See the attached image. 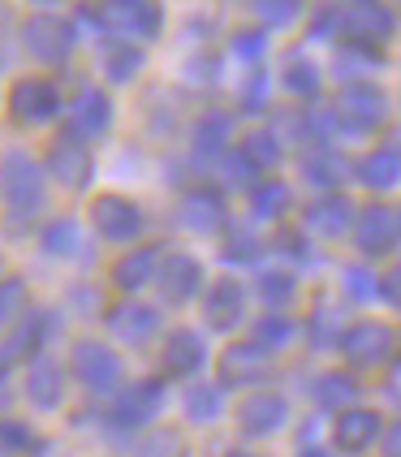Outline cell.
<instances>
[{
	"instance_id": "6da1fadb",
	"label": "cell",
	"mask_w": 401,
	"mask_h": 457,
	"mask_svg": "<svg viewBox=\"0 0 401 457\" xmlns=\"http://www.w3.org/2000/svg\"><path fill=\"white\" fill-rule=\"evenodd\" d=\"M337 35L346 39V48L376 52L397 35V18L384 0H350L346 9H337Z\"/></svg>"
},
{
	"instance_id": "7a4b0ae2",
	"label": "cell",
	"mask_w": 401,
	"mask_h": 457,
	"mask_svg": "<svg viewBox=\"0 0 401 457\" xmlns=\"http://www.w3.org/2000/svg\"><path fill=\"white\" fill-rule=\"evenodd\" d=\"M0 199L13 216H35L44 207V169L26 152L0 155Z\"/></svg>"
},
{
	"instance_id": "3957f363",
	"label": "cell",
	"mask_w": 401,
	"mask_h": 457,
	"mask_svg": "<svg viewBox=\"0 0 401 457\" xmlns=\"http://www.w3.org/2000/svg\"><path fill=\"white\" fill-rule=\"evenodd\" d=\"M337 350L350 367H384L397 350V332L388 324H376V320H358L337 337Z\"/></svg>"
},
{
	"instance_id": "277c9868",
	"label": "cell",
	"mask_w": 401,
	"mask_h": 457,
	"mask_svg": "<svg viewBox=\"0 0 401 457\" xmlns=\"http://www.w3.org/2000/svg\"><path fill=\"white\" fill-rule=\"evenodd\" d=\"M354 242L367 259H384V254L397 251L401 242V220H397V207L393 204H372L363 212H354Z\"/></svg>"
},
{
	"instance_id": "5b68a950",
	"label": "cell",
	"mask_w": 401,
	"mask_h": 457,
	"mask_svg": "<svg viewBox=\"0 0 401 457\" xmlns=\"http://www.w3.org/2000/svg\"><path fill=\"white\" fill-rule=\"evenodd\" d=\"M22 48L44 65H61L74 52V22H65L56 13H35L22 22Z\"/></svg>"
},
{
	"instance_id": "8992f818",
	"label": "cell",
	"mask_w": 401,
	"mask_h": 457,
	"mask_svg": "<svg viewBox=\"0 0 401 457\" xmlns=\"http://www.w3.org/2000/svg\"><path fill=\"white\" fill-rule=\"evenodd\" d=\"M70 371L82 388L91 393H113L121 384V358L113 345H100V341H78L74 354H70Z\"/></svg>"
},
{
	"instance_id": "52a82bcc",
	"label": "cell",
	"mask_w": 401,
	"mask_h": 457,
	"mask_svg": "<svg viewBox=\"0 0 401 457\" xmlns=\"http://www.w3.org/2000/svg\"><path fill=\"white\" fill-rule=\"evenodd\" d=\"M61 108H65L70 138H78V143L104 138V134H108V126H113V100L104 96L100 87H78L74 100L61 104Z\"/></svg>"
},
{
	"instance_id": "ba28073f",
	"label": "cell",
	"mask_w": 401,
	"mask_h": 457,
	"mask_svg": "<svg viewBox=\"0 0 401 457\" xmlns=\"http://www.w3.org/2000/svg\"><path fill=\"white\" fill-rule=\"evenodd\" d=\"M61 91L44 82V78H18L9 91V112L18 126H48L52 117L61 112Z\"/></svg>"
},
{
	"instance_id": "9c48e42d",
	"label": "cell",
	"mask_w": 401,
	"mask_h": 457,
	"mask_svg": "<svg viewBox=\"0 0 401 457\" xmlns=\"http://www.w3.org/2000/svg\"><path fill=\"white\" fill-rule=\"evenodd\" d=\"M100 22L121 35L126 44L134 39H155L160 35V4L155 0H108L100 9Z\"/></svg>"
},
{
	"instance_id": "30bf717a",
	"label": "cell",
	"mask_w": 401,
	"mask_h": 457,
	"mask_svg": "<svg viewBox=\"0 0 401 457\" xmlns=\"http://www.w3.org/2000/svg\"><path fill=\"white\" fill-rule=\"evenodd\" d=\"M337 121H346L350 129H376L388 117V100L376 82H346L337 96Z\"/></svg>"
},
{
	"instance_id": "8fae6325",
	"label": "cell",
	"mask_w": 401,
	"mask_h": 457,
	"mask_svg": "<svg viewBox=\"0 0 401 457\" xmlns=\"http://www.w3.org/2000/svg\"><path fill=\"white\" fill-rule=\"evenodd\" d=\"M48 173L61 181L65 190H87V186H91V173H96V155H91L87 143L61 134L48 147Z\"/></svg>"
},
{
	"instance_id": "7c38bea8",
	"label": "cell",
	"mask_w": 401,
	"mask_h": 457,
	"mask_svg": "<svg viewBox=\"0 0 401 457\" xmlns=\"http://www.w3.org/2000/svg\"><path fill=\"white\" fill-rule=\"evenodd\" d=\"M91 225L100 237L108 242H129V237H138V228H143V212L134 199L126 195H100L96 204H91Z\"/></svg>"
},
{
	"instance_id": "4fadbf2b",
	"label": "cell",
	"mask_w": 401,
	"mask_h": 457,
	"mask_svg": "<svg viewBox=\"0 0 401 457\" xmlns=\"http://www.w3.org/2000/svg\"><path fill=\"white\" fill-rule=\"evenodd\" d=\"M164 410V384L160 380H134L117 393L113 402V423L117 428H147L151 419Z\"/></svg>"
},
{
	"instance_id": "5bb4252c",
	"label": "cell",
	"mask_w": 401,
	"mask_h": 457,
	"mask_svg": "<svg viewBox=\"0 0 401 457\" xmlns=\"http://www.w3.org/2000/svg\"><path fill=\"white\" fill-rule=\"evenodd\" d=\"M155 285H160V298L164 303H190L203 289V263L195 254H164L160 268H155Z\"/></svg>"
},
{
	"instance_id": "9a60e30c",
	"label": "cell",
	"mask_w": 401,
	"mask_h": 457,
	"mask_svg": "<svg viewBox=\"0 0 401 457\" xmlns=\"http://www.w3.org/2000/svg\"><path fill=\"white\" fill-rule=\"evenodd\" d=\"M350 225H354V204L346 195H337V190L320 195L315 204H306V212H302V228L311 237H324V242H337L341 233H350Z\"/></svg>"
},
{
	"instance_id": "2e32d148",
	"label": "cell",
	"mask_w": 401,
	"mask_h": 457,
	"mask_svg": "<svg viewBox=\"0 0 401 457\" xmlns=\"http://www.w3.org/2000/svg\"><path fill=\"white\" fill-rule=\"evenodd\" d=\"M285 423H289V402L280 393H272V388L242 397V406H238V428L246 436H272Z\"/></svg>"
},
{
	"instance_id": "e0dca14e",
	"label": "cell",
	"mask_w": 401,
	"mask_h": 457,
	"mask_svg": "<svg viewBox=\"0 0 401 457\" xmlns=\"http://www.w3.org/2000/svg\"><path fill=\"white\" fill-rule=\"evenodd\" d=\"M181 225L190 233H221L229 220V207H225V195L212 190V186H195L181 195V207H177Z\"/></svg>"
},
{
	"instance_id": "ac0fdd59",
	"label": "cell",
	"mask_w": 401,
	"mask_h": 457,
	"mask_svg": "<svg viewBox=\"0 0 401 457\" xmlns=\"http://www.w3.org/2000/svg\"><path fill=\"white\" fill-rule=\"evenodd\" d=\"M384 423H380L376 410H363V406H350L337 414V428H332V445L341 453H367L372 445L380 440Z\"/></svg>"
},
{
	"instance_id": "d6986e66",
	"label": "cell",
	"mask_w": 401,
	"mask_h": 457,
	"mask_svg": "<svg viewBox=\"0 0 401 457\" xmlns=\"http://www.w3.org/2000/svg\"><path fill=\"white\" fill-rule=\"evenodd\" d=\"M203 311H207V324L216 332H233L242 324V315H246V289H242V280L221 277L212 289H207Z\"/></svg>"
},
{
	"instance_id": "ffe728a7",
	"label": "cell",
	"mask_w": 401,
	"mask_h": 457,
	"mask_svg": "<svg viewBox=\"0 0 401 457\" xmlns=\"http://www.w3.org/2000/svg\"><path fill=\"white\" fill-rule=\"evenodd\" d=\"M203 337L195 328H173L164 337V350H160V362H164V376H195L203 367Z\"/></svg>"
},
{
	"instance_id": "44dd1931",
	"label": "cell",
	"mask_w": 401,
	"mask_h": 457,
	"mask_svg": "<svg viewBox=\"0 0 401 457\" xmlns=\"http://www.w3.org/2000/svg\"><path fill=\"white\" fill-rule=\"evenodd\" d=\"M108 328L117 341H126V345H143L155 337L160 328V315H155V306H143V303H121L108 311Z\"/></svg>"
},
{
	"instance_id": "7402d4cb",
	"label": "cell",
	"mask_w": 401,
	"mask_h": 457,
	"mask_svg": "<svg viewBox=\"0 0 401 457\" xmlns=\"http://www.w3.org/2000/svg\"><path fill=\"white\" fill-rule=\"evenodd\" d=\"M221 380L225 384H259L268 380V354L251 345V341H238V345H229L225 354H221Z\"/></svg>"
},
{
	"instance_id": "603a6c76",
	"label": "cell",
	"mask_w": 401,
	"mask_h": 457,
	"mask_svg": "<svg viewBox=\"0 0 401 457\" xmlns=\"http://www.w3.org/2000/svg\"><path fill=\"white\" fill-rule=\"evenodd\" d=\"M26 397H30V406H39V410L61 406V397H65V371H61V362L35 358L30 371H26Z\"/></svg>"
},
{
	"instance_id": "cb8c5ba5",
	"label": "cell",
	"mask_w": 401,
	"mask_h": 457,
	"mask_svg": "<svg viewBox=\"0 0 401 457\" xmlns=\"http://www.w3.org/2000/svg\"><path fill=\"white\" fill-rule=\"evenodd\" d=\"M48 328H52L48 311H30V315H22V320H18V328H13V337L0 345V358H4L9 367H13V362H22V358H30L39 345H44Z\"/></svg>"
},
{
	"instance_id": "d4e9b609",
	"label": "cell",
	"mask_w": 401,
	"mask_h": 457,
	"mask_svg": "<svg viewBox=\"0 0 401 457\" xmlns=\"http://www.w3.org/2000/svg\"><path fill=\"white\" fill-rule=\"evenodd\" d=\"M358 181L367 186V190H393L401 181V155L393 143H384V147H376V152H367L363 160H358Z\"/></svg>"
},
{
	"instance_id": "484cf974",
	"label": "cell",
	"mask_w": 401,
	"mask_h": 457,
	"mask_svg": "<svg viewBox=\"0 0 401 457\" xmlns=\"http://www.w3.org/2000/svg\"><path fill=\"white\" fill-rule=\"evenodd\" d=\"M155 268H160V251L155 246H138V251H126L117 263H113V280H117V289H143L155 280Z\"/></svg>"
},
{
	"instance_id": "4316f807",
	"label": "cell",
	"mask_w": 401,
	"mask_h": 457,
	"mask_svg": "<svg viewBox=\"0 0 401 457\" xmlns=\"http://www.w3.org/2000/svg\"><path fill=\"white\" fill-rule=\"evenodd\" d=\"M229 134H233V117H229V112H203L199 126H195V160L225 155Z\"/></svg>"
},
{
	"instance_id": "83f0119b",
	"label": "cell",
	"mask_w": 401,
	"mask_h": 457,
	"mask_svg": "<svg viewBox=\"0 0 401 457\" xmlns=\"http://www.w3.org/2000/svg\"><path fill=\"white\" fill-rule=\"evenodd\" d=\"M280 82L289 87V96L315 100V96H320V65H315L311 56H302V52H289L285 65H280Z\"/></svg>"
},
{
	"instance_id": "f1b7e54d",
	"label": "cell",
	"mask_w": 401,
	"mask_h": 457,
	"mask_svg": "<svg viewBox=\"0 0 401 457\" xmlns=\"http://www.w3.org/2000/svg\"><path fill=\"white\" fill-rule=\"evenodd\" d=\"M251 207H255V216H259V220H280V216L294 207V190H289L280 178L255 181L251 186Z\"/></svg>"
},
{
	"instance_id": "f546056e",
	"label": "cell",
	"mask_w": 401,
	"mask_h": 457,
	"mask_svg": "<svg viewBox=\"0 0 401 457\" xmlns=\"http://www.w3.org/2000/svg\"><path fill=\"white\" fill-rule=\"evenodd\" d=\"M346 169H350V164H346V155L341 152H311L306 155V160H302V178L311 181V186H320V190H332V186H341V178H346Z\"/></svg>"
},
{
	"instance_id": "4dcf8cb0",
	"label": "cell",
	"mask_w": 401,
	"mask_h": 457,
	"mask_svg": "<svg viewBox=\"0 0 401 457\" xmlns=\"http://www.w3.org/2000/svg\"><path fill=\"white\" fill-rule=\"evenodd\" d=\"M39 242H44V251L56 254V259H74V254L82 251V228H78L74 216H56V220H48Z\"/></svg>"
},
{
	"instance_id": "1f68e13d",
	"label": "cell",
	"mask_w": 401,
	"mask_h": 457,
	"mask_svg": "<svg viewBox=\"0 0 401 457\" xmlns=\"http://www.w3.org/2000/svg\"><path fill=\"white\" fill-rule=\"evenodd\" d=\"M354 397H358V384H354V376L328 371V376H320V380H315V402H320L324 410H332V414L350 410Z\"/></svg>"
},
{
	"instance_id": "d6a6232c",
	"label": "cell",
	"mask_w": 401,
	"mask_h": 457,
	"mask_svg": "<svg viewBox=\"0 0 401 457\" xmlns=\"http://www.w3.org/2000/svg\"><path fill=\"white\" fill-rule=\"evenodd\" d=\"M294 320L285 315V311H268L259 324H255V341L251 345H259L263 354H272V350H285L289 341H294Z\"/></svg>"
},
{
	"instance_id": "836d02e7",
	"label": "cell",
	"mask_w": 401,
	"mask_h": 457,
	"mask_svg": "<svg viewBox=\"0 0 401 457\" xmlns=\"http://www.w3.org/2000/svg\"><path fill=\"white\" fill-rule=\"evenodd\" d=\"M143 65H147V56H143V48H134V44H117V48L104 52V74H108V82H134V78L143 74Z\"/></svg>"
},
{
	"instance_id": "e575fe53",
	"label": "cell",
	"mask_w": 401,
	"mask_h": 457,
	"mask_svg": "<svg viewBox=\"0 0 401 457\" xmlns=\"http://www.w3.org/2000/svg\"><path fill=\"white\" fill-rule=\"evenodd\" d=\"M186 419L190 423H216L221 419V388L216 384H190L186 388Z\"/></svg>"
},
{
	"instance_id": "d590c367",
	"label": "cell",
	"mask_w": 401,
	"mask_h": 457,
	"mask_svg": "<svg viewBox=\"0 0 401 457\" xmlns=\"http://www.w3.org/2000/svg\"><path fill=\"white\" fill-rule=\"evenodd\" d=\"M238 152L246 155L259 173H272L276 164H280V143H276V134H268V129H255V134H246Z\"/></svg>"
},
{
	"instance_id": "8d00e7d4",
	"label": "cell",
	"mask_w": 401,
	"mask_h": 457,
	"mask_svg": "<svg viewBox=\"0 0 401 457\" xmlns=\"http://www.w3.org/2000/svg\"><path fill=\"white\" fill-rule=\"evenodd\" d=\"M259 298H263L268 311H285L294 303V277L289 272H263L259 277Z\"/></svg>"
},
{
	"instance_id": "74e56055",
	"label": "cell",
	"mask_w": 401,
	"mask_h": 457,
	"mask_svg": "<svg viewBox=\"0 0 401 457\" xmlns=\"http://www.w3.org/2000/svg\"><path fill=\"white\" fill-rule=\"evenodd\" d=\"M26 315V285L18 277H0V328Z\"/></svg>"
},
{
	"instance_id": "f35d334b",
	"label": "cell",
	"mask_w": 401,
	"mask_h": 457,
	"mask_svg": "<svg viewBox=\"0 0 401 457\" xmlns=\"http://www.w3.org/2000/svg\"><path fill=\"white\" fill-rule=\"evenodd\" d=\"M255 173H259V169H255V164H251V160H246L242 152H225V155H221V178H225V186L251 190L255 181H259Z\"/></svg>"
},
{
	"instance_id": "ab89813d",
	"label": "cell",
	"mask_w": 401,
	"mask_h": 457,
	"mask_svg": "<svg viewBox=\"0 0 401 457\" xmlns=\"http://www.w3.org/2000/svg\"><path fill=\"white\" fill-rule=\"evenodd\" d=\"M255 13H259L263 26L280 30V26H289L302 13V0H255Z\"/></svg>"
},
{
	"instance_id": "60d3db41",
	"label": "cell",
	"mask_w": 401,
	"mask_h": 457,
	"mask_svg": "<svg viewBox=\"0 0 401 457\" xmlns=\"http://www.w3.org/2000/svg\"><path fill=\"white\" fill-rule=\"evenodd\" d=\"M177 453H181V436L177 432H151L134 457H177Z\"/></svg>"
},
{
	"instance_id": "b9f144b4",
	"label": "cell",
	"mask_w": 401,
	"mask_h": 457,
	"mask_svg": "<svg viewBox=\"0 0 401 457\" xmlns=\"http://www.w3.org/2000/svg\"><path fill=\"white\" fill-rule=\"evenodd\" d=\"M259 251H263V242H259L255 233H246V228H238V233L229 237L225 259H229V263H246V259H255Z\"/></svg>"
},
{
	"instance_id": "7bdbcfd3",
	"label": "cell",
	"mask_w": 401,
	"mask_h": 457,
	"mask_svg": "<svg viewBox=\"0 0 401 457\" xmlns=\"http://www.w3.org/2000/svg\"><path fill=\"white\" fill-rule=\"evenodd\" d=\"M26 449H30V428L0 419V453H26Z\"/></svg>"
},
{
	"instance_id": "ee69618b",
	"label": "cell",
	"mask_w": 401,
	"mask_h": 457,
	"mask_svg": "<svg viewBox=\"0 0 401 457\" xmlns=\"http://www.w3.org/2000/svg\"><path fill=\"white\" fill-rule=\"evenodd\" d=\"M268 48V35L263 30H238L233 35V56H242V61H259Z\"/></svg>"
},
{
	"instance_id": "f6af8a7d",
	"label": "cell",
	"mask_w": 401,
	"mask_h": 457,
	"mask_svg": "<svg viewBox=\"0 0 401 457\" xmlns=\"http://www.w3.org/2000/svg\"><path fill=\"white\" fill-rule=\"evenodd\" d=\"M337 65H346V70H337V74H367L372 65H380V56L367 48H341L337 52Z\"/></svg>"
},
{
	"instance_id": "bcb514c9",
	"label": "cell",
	"mask_w": 401,
	"mask_h": 457,
	"mask_svg": "<svg viewBox=\"0 0 401 457\" xmlns=\"http://www.w3.org/2000/svg\"><path fill=\"white\" fill-rule=\"evenodd\" d=\"M337 337H341V328H332V311L320 306V311H315V320H311V341H315L320 350H332V345H337Z\"/></svg>"
},
{
	"instance_id": "7dc6e473",
	"label": "cell",
	"mask_w": 401,
	"mask_h": 457,
	"mask_svg": "<svg viewBox=\"0 0 401 457\" xmlns=\"http://www.w3.org/2000/svg\"><path fill=\"white\" fill-rule=\"evenodd\" d=\"M376 285H380V277H372L367 268H346V289H350L354 298H376Z\"/></svg>"
},
{
	"instance_id": "c3c4849f",
	"label": "cell",
	"mask_w": 401,
	"mask_h": 457,
	"mask_svg": "<svg viewBox=\"0 0 401 457\" xmlns=\"http://www.w3.org/2000/svg\"><path fill=\"white\" fill-rule=\"evenodd\" d=\"M9 61H13V13L0 4V74L9 70Z\"/></svg>"
},
{
	"instance_id": "681fc988",
	"label": "cell",
	"mask_w": 401,
	"mask_h": 457,
	"mask_svg": "<svg viewBox=\"0 0 401 457\" xmlns=\"http://www.w3.org/2000/svg\"><path fill=\"white\" fill-rule=\"evenodd\" d=\"M298 242H302L298 233H276V237H272V251L289 254V259H302V254H306V246H298Z\"/></svg>"
},
{
	"instance_id": "f907efd6",
	"label": "cell",
	"mask_w": 401,
	"mask_h": 457,
	"mask_svg": "<svg viewBox=\"0 0 401 457\" xmlns=\"http://www.w3.org/2000/svg\"><path fill=\"white\" fill-rule=\"evenodd\" d=\"M242 112H263V74H255L251 91H246V100H242Z\"/></svg>"
},
{
	"instance_id": "816d5d0a",
	"label": "cell",
	"mask_w": 401,
	"mask_h": 457,
	"mask_svg": "<svg viewBox=\"0 0 401 457\" xmlns=\"http://www.w3.org/2000/svg\"><path fill=\"white\" fill-rule=\"evenodd\" d=\"M397 280H401V272H388V277L376 285V294H384V303L388 306H397Z\"/></svg>"
},
{
	"instance_id": "f5cc1de1",
	"label": "cell",
	"mask_w": 401,
	"mask_h": 457,
	"mask_svg": "<svg viewBox=\"0 0 401 457\" xmlns=\"http://www.w3.org/2000/svg\"><path fill=\"white\" fill-rule=\"evenodd\" d=\"M380 436H384V457H397V428H388Z\"/></svg>"
},
{
	"instance_id": "db71d44e",
	"label": "cell",
	"mask_w": 401,
	"mask_h": 457,
	"mask_svg": "<svg viewBox=\"0 0 401 457\" xmlns=\"http://www.w3.org/2000/svg\"><path fill=\"white\" fill-rule=\"evenodd\" d=\"M302 457H328V453H324V449H306Z\"/></svg>"
},
{
	"instance_id": "11a10c76",
	"label": "cell",
	"mask_w": 401,
	"mask_h": 457,
	"mask_svg": "<svg viewBox=\"0 0 401 457\" xmlns=\"http://www.w3.org/2000/svg\"><path fill=\"white\" fill-rule=\"evenodd\" d=\"M229 457H259V453H238V449H233V453H229Z\"/></svg>"
}]
</instances>
